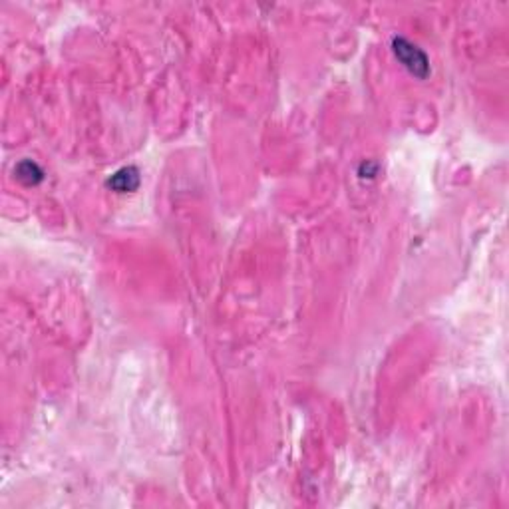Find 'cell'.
<instances>
[{"mask_svg": "<svg viewBox=\"0 0 509 509\" xmlns=\"http://www.w3.org/2000/svg\"><path fill=\"white\" fill-rule=\"evenodd\" d=\"M392 48L396 58H398L414 76H418V78H426V76H428V72H430L428 56H426L416 44L406 40L402 36H396L392 42Z\"/></svg>", "mask_w": 509, "mask_h": 509, "instance_id": "cell-1", "label": "cell"}, {"mask_svg": "<svg viewBox=\"0 0 509 509\" xmlns=\"http://www.w3.org/2000/svg\"><path fill=\"white\" fill-rule=\"evenodd\" d=\"M107 185L112 189H116L117 193H127V191H134L139 185V173L136 168H122L117 170L110 180H107Z\"/></svg>", "mask_w": 509, "mask_h": 509, "instance_id": "cell-2", "label": "cell"}, {"mask_svg": "<svg viewBox=\"0 0 509 509\" xmlns=\"http://www.w3.org/2000/svg\"><path fill=\"white\" fill-rule=\"evenodd\" d=\"M14 173H16L18 180L24 181V183H28V185H34V183H38V181L42 180V171H40V168H38L34 161H30V159L21 161L18 168L14 170Z\"/></svg>", "mask_w": 509, "mask_h": 509, "instance_id": "cell-3", "label": "cell"}]
</instances>
